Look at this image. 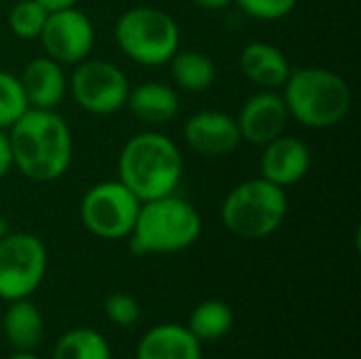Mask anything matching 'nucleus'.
I'll return each mask as SVG.
<instances>
[{
	"instance_id": "nucleus-12",
	"label": "nucleus",
	"mask_w": 361,
	"mask_h": 359,
	"mask_svg": "<svg viewBox=\"0 0 361 359\" xmlns=\"http://www.w3.org/2000/svg\"><path fill=\"white\" fill-rule=\"evenodd\" d=\"M184 140L201 157H226L241 144L237 121L218 110H201L186 118Z\"/></svg>"
},
{
	"instance_id": "nucleus-15",
	"label": "nucleus",
	"mask_w": 361,
	"mask_h": 359,
	"mask_svg": "<svg viewBox=\"0 0 361 359\" xmlns=\"http://www.w3.org/2000/svg\"><path fill=\"white\" fill-rule=\"evenodd\" d=\"M135 359H203V351L186 326L161 324L140 339Z\"/></svg>"
},
{
	"instance_id": "nucleus-9",
	"label": "nucleus",
	"mask_w": 361,
	"mask_h": 359,
	"mask_svg": "<svg viewBox=\"0 0 361 359\" xmlns=\"http://www.w3.org/2000/svg\"><path fill=\"white\" fill-rule=\"evenodd\" d=\"M70 89L82 110L91 114H114L127 106L131 87L118 66L104 59H89L76 63Z\"/></svg>"
},
{
	"instance_id": "nucleus-3",
	"label": "nucleus",
	"mask_w": 361,
	"mask_h": 359,
	"mask_svg": "<svg viewBox=\"0 0 361 359\" xmlns=\"http://www.w3.org/2000/svg\"><path fill=\"white\" fill-rule=\"evenodd\" d=\"M201 229L199 212L186 199L167 195L140 205L129 245L137 256L176 254L190 248L199 239Z\"/></svg>"
},
{
	"instance_id": "nucleus-1",
	"label": "nucleus",
	"mask_w": 361,
	"mask_h": 359,
	"mask_svg": "<svg viewBox=\"0 0 361 359\" xmlns=\"http://www.w3.org/2000/svg\"><path fill=\"white\" fill-rule=\"evenodd\" d=\"M8 144L13 165L30 180L61 178L72 163V133L55 110L27 108L11 127Z\"/></svg>"
},
{
	"instance_id": "nucleus-11",
	"label": "nucleus",
	"mask_w": 361,
	"mask_h": 359,
	"mask_svg": "<svg viewBox=\"0 0 361 359\" xmlns=\"http://www.w3.org/2000/svg\"><path fill=\"white\" fill-rule=\"evenodd\" d=\"M288 118H290V112L283 102V95H279L273 89H262L256 95L245 99L235 121H237L241 140L264 146L271 140L283 135Z\"/></svg>"
},
{
	"instance_id": "nucleus-16",
	"label": "nucleus",
	"mask_w": 361,
	"mask_h": 359,
	"mask_svg": "<svg viewBox=\"0 0 361 359\" xmlns=\"http://www.w3.org/2000/svg\"><path fill=\"white\" fill-rule=\"evenodd\" d=\"M241 72L260 89H279L286 85L292 68L281 49L269 42H250L239 57Z\"/></svg>"
},
{
	"instance_id": "nucleus-25",
	"label": "nucleus",
	"mask_w": 361,
	"mask_h": 359,
	"mask_svg": "<svg viewBox=\"0 0 361 359\" xmlns=\"http://www.w3.org/2000/svg\"><path fill=\"white\" fill-rule=\"evenodd\" d=\"M237 6L260 21H277L286 15H290L298 0H233Z\"/></svg>"
},
{
	"instance_id": "nucleus-29",
	"label": "nucleus",
	"mask_w": 361,
	"mask_h": 359,
	"mask_svg": "<svg viewBox=\"0 0 361 359\" xmlns=\"http://www.w3.org/2000/svg\"><path fill=\"white\" fill-rule=\"evenodd\" d=\"M6 359H40L38 355H34V351H15L11 358Z\"/></svg>"
},
{
	"instance_id": "nucleus-23",
	"label": "nucleus",
	"mask_w": 361,
	"mask_h": 359,
	"mask_svg": "<svg viewBox=\"0 0 361 359\" xmlns=\"http://www.w3.org/2000/svg\"><path fill=\"white\" fill-rule=\"evenodd\" d=\"M25 110L27 102L23 97L19 78L0 70V129H8Z\"/></svg>"
},
{
	"instance_id": "nucleus-8",
	"label": "nucleus",
	"mask_w": 361,
	"mask_h": 359,
	"mask_svg": "<svg viewBox=\"0 0 361 359\" xmlns=\"http://www.w3.org/2000/svg\"><path fill=\"white\" fill-rule=\"evenodd\" d=\"M47 248L32 233H8L0 239V298H30L47 275Z\"/></svg>"
},
{
	"instance_id": "nucleus-5",
	"label": "nucleus",
	"mask_w": 361,
	"mask_h": 359,
	"mask_svg": "<svg viewBox=\"0 0 361 359\" xmlns=\"http://www.w3.org/2000/svg\"><path fill=\"white\" fill-rule=\"evenodd\" d=\"M288 197L281 186L254 178L237 184L224 199L220 216L224 226L241 239H264L286 220Z\"/></svg>"
},
{
	"instance_id": "nucleus-10",
	"label": "nucleus",
	"mask_w": 361,
	"mask_h": 359,
	"mask_svg": "<svg viewBox=\"0 0 361 359\" xmlns=\"http://www.w3.org/2000/svg\"><path fill=\"white\" fill-rule=\"evenodd\" d=\"M40 42L47 57L57 63H80L93 49L95 30L91 19L76 6L49 11L47 23L40 32Z\"/></svg>"
},
{
	"instance_id": "nucleus-18",
	"label": "nucleus",
	"mask_w": 361,
	"mask_h": 359,
	"mask_svg": "<svg viewBox=\"0 0 361 359\" xmlns=\"http://www.w3.org/2000/svg\"><path fill=\"white\" fill-rule=\"evenodd\" d=\"M2 332L15 351H34L44 336L40 309L27 298L11 300L2 317Z\"/></svg>"
},
{
	"instance_id": "nucleus-26",
	"label": "nucleus",
	"mask_w": 361,
	"mask_h": 359,
	"mask_svg": "<svg viewBox=\"0 0 361 359\" xmlns=\"http://www.w3.org/2000/svg\"><path fill=\"white\" fill-rule=\"evenodd\" d=\"M11 167H13V154H11L8 135L4 129H0V180L11 171Z\"/></svg>"
},
{
	"instance_id": "nucleus-22",
	"label": "nucleus",
	"mask_w": 361,
	"mask_h": 359,
	"mask_svg": "<svg viewBox=\"0 0 361 359\" xmlns=\"http://www.w3.org/2000/svg\"><path fill=\"white\" fill-rule=\"evenodd\" d=\"M49 11L36 0H19L8 13V28L17 38L34 40L47 23Z\"/></svg>"
},
{
	"instance_id": "nucleus-19",
	"label": "nucleus",
	"mask_w": 361,
	"mask_h": 359,
	"mask_svg": "<svg viewBox=\"0 0 361 359\" xmlns=\"http://www.w3.org/2000/svg\"><path fill=\"white\" fill-rule=\"evenodd\" d=\"M233 324H235L233 309L222 300L209 298V300L199 303L192 309L186 328L192 332V336L199 343H203V341H220V339H224L233 330Z\"/></svg>"
},
{
	"instance_id": "nucleus-30",
	"label": "nucleus",
	"mask_w": 361,
	"mask_h": 359,
	"mask_svg": "<svg viewBox=\"0 0 361 359\" xmlns=\"http://www.w3.org/2000/svg\"><path fill=\"white\" fill-rule=\"evenodd\" d=\"M8 233H11V231H8V220H6L4 216H0V239L6 237Z\"/></svg>"
},
{
	"instance_id": "nucleus-20",
	"label": "nucleus",
	"mask_w": 361,
	"mask_h": 359,
	"mask_svg": "<svg viewBox=\"0 0 361 359\" xmlns=\"http://www.w3.org/2000/svg\"><path fill=\"white\" fill-rule=\"evenodd\" d=\"M171 76L184 91H207L216 80L214 61L201 51H178L171 59Z\"/></svg>"
},
{
	"instance_id": "nucleus-17",
	"label": "nucleus",
	"mask_w": 361,
	"mask_h": 359,
	"mask_svg": "<svg viewBox=\"0 0 361 359\" xmlns=\"http://www.w3.org/2000/svg\"><path fill=\"white\" fill-rule=\"evenodd\" d=\"M127 108L137 121L146 125H165L178 114L180 97L169 85L150 80L129 89Z\"/></svg>"
},
{
	"instance_id": "nucleus-27",
	"label": "nucleus",
	"mask_w": 361,
	"mask_h": 359,
	"mask_svg": "<svg viewBox=\"0 0 361 359\" xmlns=\"http://www.w3.org/2000/svg\"><path fill=\"white\" fill-rule=\"evenodd\" d=\"M192 2L205 11H222L233 4V0H192Z\"/></svg>"
},
{
	"instance_id": "nucleus-14",
	"label": "nucleus",
	"mask_w": 361,
	"mask_h": 359,
	"mask_svg": "<svg viewBox=\"0 0 361 359\" xmlns=\"http://www.w3.org/2000/svg\"><path fill=\"white\" fill-rule=\"evenodd\" d=\"M19 85L27 102V108L40 110H55L68 89L61 63H57L51 57L32 59L19 76Z\"/></svg>"
},
{
	"instance_id": "nucleus-7",
	"label": "nucleus",
	"mask_w": 361,
	"mask_h": 359,
	"mask_svg": "<svg viewBox=\"0 0 361 359\" xmlns=\"http://www.w3.org/2000/svg\"><path fill=\"white\" fill-rule=\"evenodd\" d=\"M142 201L121 182L108 180L91 186L80 201V220L85 229L108 241L131 235Z\"/></svg>"
},
{
	"instance_id": "nucleus-24",
	"label": "nucleus",
	"mask_w": 361,
	"mask_h": 359,
	"mask_svg": "<svg viewBox=\"0 0 361 359\" xmlns=\"http://www.w3.org/2000/svg\"><path fill=\"white\" fill-rule=\"evenodd\" d=\"M104 311H106V317L114 324V326H121V328H129L133 324H137L140 320V303L127 294V292H114L106 298L104 303Z\"/></svg>"
},
{
	"instance_id": "nucleus-28",
	"label": "nucleus",
	"mask_w": 361,
	"mask_h": 359,
	"mask_svg": "<svg viewBox=\"0 0 361 359\" xmlns=\"http://www.w3.org/2000/svg\"><path fill=\"white\" fill-rule=\"evenodd\" d=\"M36 2H40L47 11H59V8L76 6L78 0H36Z\"/></svg>"
},
{
	"instance_id": "nucleus-4",
	"label": "nucleus",
	"mask_w": 361,
	"mask_h": 359,
	"mask_svg": "<svg viewBox=\"0 0 361 359\" xmlns=\"http://www.w3.org/2000/svg\"><path fill=\"white\" fill-rule=\"evenodd\" d=\"M290 116L311 129L338 125L351 108V89L343 76L326 68H296L283 85Z\"/></svg>"
},
{
	"instance_id": "nucleus-13",
	"label": "nucleus",
	"mask_w": 361,
	"mask_h": 359,
	"mask_svg": "<svg viewBox=\"0 0 361 359\" xmlns=\"http://www.w3.org/2000/svg\"><path fill=\"white\" fill-rule=\"evenodd\" d=\"M311 169V150L309 146L292 135H279L264 144L260 157L262 178L277 186H292L300 182Z\"/></svg>"
},
{
	"instance_id": "nucleus-21",
	"label": "nucleus",
	"mask_w": 361,
	"mask_h": 359,
	"mask_svg": "<svg viewBox=\"0 0 361 359\" xmlns=\"http://www.w3.org/2000/svg\"><path fill=\"white\" fill-rule=\"evenodd\" d=\"M51 359H112V353L108 341L97 330L76 328L57 341Z\"/></svg>"
},
{
	"instance_id": "nucleus-6",
	"label": "nucleus",
	"mask_w": 361,
	"mask_h": 359,
	"mask_svg": "<svg viewBox=\"0 0 361 359\" xmlns=\"http://www.w3.org/2000/svg\"><path fill=\"white\" fill-rule=\"evenodd\" d=\"M114 38L131 61L163 66L178 53L180 28L176 19L161 8L135 6L116 19Z\"/></svg>"
},
{
	"instance_id": "nucleus-2",
	"label": "nucleus",
	"mask_w": 361,
	"mask_h": 359,
	"mask_svg": "<svg viewBox=\"0 0 361 359\" xmlns=\"http://www.w3.org/2000/svg\"><path fill=\"white\" fill-rule=\"evenodd\" d=\"M184 171L178 146L163 133L133 135L118 157V180L144 203L173 195Z\"/></svg>"
}]
</instances>
